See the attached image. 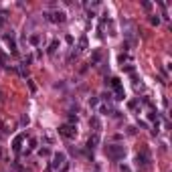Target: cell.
I'll list each match as a JSON object with an SVG mask.
<instances>
[{
    "mask_svg": "<svg viewBox=\"0 0 172 172\" xmlns=\"http://www.w3.org/2000/svg\"><path fill=\"white\" fill-rule=\"evenodd\" d=\"M6 16H8V12H6V10H0V25H4V23H6Z\"/></svg>",
    "mask_w": 172,
    "mask_h": 172,
    "instance_id": "obj_14",
    "label": "cell"
},
{
    "mask_svg": "<svg viewBox=\"0 0 172 172\" xmlns=\"http://www.w3.org/2000/svg\"><path fill=\"white\" fill-rule=\"evenodd\" d=\"M126 61H130V57H128V55H124V53H122V55H120V63H122V65H124Z\"/></svg>",
    "mask_w": 172,
    "mask_h": 172,
    "instance_id": "obj_19",
    "label": "cell"
},
{
    "mask_svg": "<svg viewBox=\"0 0 172 172\" xmlns=\"http://www.w3.org/2000/svg\"><path fill=\"white\" fill-rule=\"evenodd\" d=\"M99 142H101L99 134H93V136H89V140H87V148H89V150H93L95 146H99Z\"/></svg>",
    "mask_w": 172,
    "mask_h": 172,
    "instance_id": "obj_8",
    "label": "cell"
},
{
    "mask_svg": "<svg viewBox=\"0 0 172 172\" xmlns=\"http://www.w3.org/2000/svg\"><path fill=\"white\" fill-rule=\"evenodd\" d=\"M31 43H33V45H39V43H41V35H33L31 37Z\"/></svg>",
    "mask_w": 172,
    "mask_h": 172,
    "instance_id": "obj_15",
    "label": "cell"
},
{
    "mask_svg": "<svg viewBox=\"0 0 172 172\" xmlns=\"http://www.w3.org/2000/svg\"><path fill=\"white\" fill-rule=\"evenodd\" d=\"M14 168H16V172H27V170H25V168H23V166H20V164H18V162H14Z\"/></svg>",
    "mask_w": 172,
    "mask_h": 172,
    "instance_id": "obj_24",
    "label": "cell"
},
{
    "mask_svg": "<svg viewBox=\"0 0 172 172\" xmlns=\"http://www.w3.org/2000/svg\"><path fill=\"white\" fill-rule=\"evenodd\" d=\"M25 138H27V134H18L14 138V142H12V150H14V152H20V144L25 142Z\"/></svg>",
    "mask_w": 172,
    "mask_h": 172,
    "instance_id": "obj_7",
    "label": "cell"
},
{
    "mask_svg": "<svg viewBox=\"0 0 172 172\" xmlns=\"http://www.w3.org/2000/svg\"><path fill=\"white\" fill-rule=\"evenodd\" d=\"M59 134H61L63 138H67V140H73V138L77 136V128H75L73 124H63V126L59 128Z\"/></svg>",
    "mask_w": 172,
    "mask_h": 172,
    "instance_id": "obj_3",
    "label": "cell"
},
{
    "mask_svg": "<svg viewBox=\"0 0 172 172\" xmlns=\"http://www.w3.org/2000/svg\"><path fill=\"white\" fill-rule=\"evenodd\" d=\"M136 105H138V99H132L130 103H128V107H130V110H134V107H136Z\"/></svg>",
    "mask_w": 172,
    "mask_h": 172,
    "instance_id": "obj_23",
    "label": "cell"
},
{
    "mask_svg": "<svg viewBox=\"0 0 172 172\" xmlns=\"http://www.w3.org/2000/svg\"><path fill=\"white\" fill-rule=\"evenodd\" d=\"M0 156H2V152H0Z\"/></svg>",
    "mask_w": 172,
    "mask_h": 172,
    "instance_id": "obj_29",
    "label": "cell"
},
{
    "mask_svg": "<svg viewBox=\"0 0 172 172\" xmlns=\"http://www.w3.org/2000/svg\"><path fill=\"white\" fill-rule=\"evenodd\" d=\"M49 166H51V170H59V172H65V170L69 168L67 158H65V154H63V152H57V154L53 156V162H51Z\"/></svg>",
    "mask_w": 172,
    "mask_h": 172,
    "instance_id": "obj_2",
    "label": "cell"
},
{
    "mask_svg": "<svg viewBox=\"0 0 172 172\" xmlns=\"http://www.w3.org/2000/svg\"><path fill=\"white\" fill-rule=\"evenodd\" d=\"M29 63H33V55H27L25 61H23V65H29Z\"/></svg>",
    "mask_w": 172,
    "mask_h": 172,
    "instance_id": "obj_20",
    "label": "cell"
},
{
    "mask_svg": "<svg viewBox=\"0 0 172 172\" xmlns=\"http://www.w3.org/2000/svg\"><path fill=\"white\" fill-rule=\"evenodd\" d=\"M99 61H101V51H95L93 57H91V63H89V65H95V63H99Z\"/></svg>",
    "mask_w": 172,
    "mask_h": 172,
    "instance_id": "obj_13",
    "label": "cell"
},
{
    "mask_svg": "<svg viewBox=\"0 0 172 172\" xmlns=\"http://www.w3.org/2000/svg\"><path fill=\"white\" fill-rule=\"evenodd\" d=\"M39 156H49V148H41L39 150Z\"/></svg>",
    "mask_w": 172,
    "mask_h": 172,
    "instance_id": "obj_17",
    "label": "cell"
},
{
    "mask_svg": "<svg viewBox=\"0 0 172 172\" xmlns=\"http://www.w3.org/2000/svg\"><path fill=\"white\" fill-rule=\"evenodd\" d=\"M35 148H37V140L31 138V146H29V150H35Z\"/></svg>",
    "mask_w": 172,
    "mask_h": 172,
    "instance_id": "obj_26",
    "label": "cell"
},
{
    "mask_svg": "<svg viewBox=\"0 0 172 172\" xmlns=\"http://www.w3.org/2000/svg\"><path fill=\"white\" fill-rule=\"evenodd\" d=\"M89 126H91V128H95V134L101 130V122H99L95 116H93V118H89Z\"/></svg>",
    "mask_w": 172,
    "mask_h": 172,
    "instance_id": "obj_10",
    "label": "cell"
},
{
    "mask_svg": "<svg viewBox=\"0 0 172 172\" xmlns=\"http://www.w3.org/2000/svg\"><path fill=\"white\" fill-rule=\"evenodd\" d=\"M99 112H101V114H110V107H107V105H101Z\"/></svg>",
    "mask_w": 172,
    "mask_h": 172,
    "instance_id": "obj_25",
    "label": "cell"
},
{
    "mask_svg": "<svg viewBox=\"0 0 172 172\" xmlns=\"http://www.w3.org/2000/svg\"><path fill=\"white\" fill-rule=\"evenodd\" d=\"M95 172H99V166H97V168H95Z\"/></svg>",
    "mask_w": 172,
    "mask_h": 172,
    "instance_id": "obj_28",
    "label": "cell"
},
{
    "mask_svg": "<svg viewBox=\"0 0 172 172\" xmlns=\"http://www.w3.org/2000/svg\"><path fill=\"white\" fill-rule=\"evenodd\" d=\"M114 93H116V99H118V101H122V99L126 97V91H124L122 85H120V87H114Z\"/></svg>",
    "mask_w": 172,
    "mask_h": 172,
    "instance_id": "obj_11",
    "label": "cell"
},
{
    "mask_svg": "<svg viewBox=\"0 0 172 172\" xmlns=\"http://www.w3.org/2000/svg\"><path fill=\"white\" fill-rule=\"evenodd\" d=\"M124 71H128V73H134V65H132V63H128V65L126 67H122Z\"/></svg>",
    "mask_w": 172,
    "mask_h": 172,
    "instance_id": "obj_16",
    "label": "cell"
},
{
    "mask_svg": "<svg viewBox=\"0 0 172 172\" xmlns=\"http://www.w3.org/2000/svg\"><path fill=\"white\" fill-rule=\"evenodd\" d=\"M83 51H87V37H85V35H81L79 45H77V53H83Z\"/></svg>",
    "mask_w": 172,
    "mask_h": 172,
    "instance_id": "obj_9",
    "label": "cell"
},
{
    "mask_svg": "<svg viewBox=\"0 0 172 172\" xmlns=\"http://www.w3.org/2000/svg\"><path fill=\"white\" fill-rule=\"evenodd\" d=\"M150 23H152V25H160V16H152V18H150Z\"/></svg>",
    "mask_w": 172,
    "mask_h": 172,
    "instance_id": "obj_21",
    "label": "cell"
},
{
    "mask_svg": "<svg viewBox=\"0 0 172 172\" xmlns=\"http://www.w3.org/2000/svg\"><path fill=\"white\" fill-rule=\"evenodd\" d=\"M105 154L112 160H122L126 156V148L120 146V144H110V146H105Z\"/></svg>",
    "mask_w": 172,
    "mask_h": 172,
    "instance_id": "obj_1",
    "label": "cell"
},
{
    "mask_svg": "<svg viewBox=\"0 0 172 172\" xmlns=\"http://www.w3.org/2000/svg\"><path fill=\"white\" fill-rule=\"evenodd\" d=\"M150 162H152V156H150L148 150H142V152L136 156V164H138V168H146V166H150Z\"/></svg>",
    "mask_w": 172,
    "mask_h": 172,
    "instance_id": "obj_4",
    "label": "cell"
},
{
    "mask_svg": "<svg viewBox=\"0 0 172 172\" xmlns=\"http://www.w3.org/2000/svg\"><path fill=\"white\" fill-rule=\"evenodd\" d=\"M4 41L8 43L10 51H12V53L16 55V53H18V47H16V41H14V35H12V33H6V35H4Z\"/></svg>",
    "mask_w": 172,
    "mask_h": 172,
    "instance_id": "obj_6",
    "label": "cell"
},
{
    "mask_svg": "<svg viewBox=\"0 0 172 172\" xmlns=\"http://www.w3.org/2000/svg\"><path fill=\"white\" fill-rule=\"evenodd\" d=\"M57 47H59V41L55 39V41H51V45H49V49H47V53H49V55H55V51H57Z\"/></svg>",
    "mask_w": 172,
    "mask_h": 172,
    "instance_id": "obj_12",
    "label": "cell"
},
{
    "mask_svg": "<svg viewBox=\"0 0 172 172\" xmlns=\"http://www.w3.org/2000/svg\"><path fill=\"white\" fill-rule=\"evenodd\" d=\"M27 83H29V87H31V91H37V85L31 81V79H27Z\"/></svg>",
    "mask_w": 172,
    "mask_h": 172,
    "instance_id": "obj_22",
    "label": "cell"
},
{
    "mask_svg": "<svg viewBox=\"0 0 172 172\" xmlns=\"http://www.w3.org/2000/svg\"><path fill=\"white\" fill-rule=\"evenodd\" d=\"M97 103H99V99H97V97H89V105H91V107H95Z\"/></svg>",
    "mask_w": 172,
    "mask_h": 172,
    "instance_id": "obj_18",
    "label": "cell"
},
{
    "mask_svg": "<svg viewBox=\"0 0 172 172\" xmlns=\"http://www.w3.org/2000/svg\"><path fill=\"white\" fill-rule=\"evenodd\" d=\"M45 18L49 20V23H65L67 14L63 10H55V12H45Z\"/></svg>",
    "mask_w": 172,
    "mask_h": 172,
    "instance_id": "obj_5",
    "label": "cell"
},
{
    "mask_svg": "<svg viewBox=\"0 0 172 172\" xmlns=\"http://www.w3.org/2000/svg\"><path fill=\"white\" fill-rule=\"evenodd\" d=\"M20 124H23V126H29V118H27V116H25V118H23V120H20Z\"/></svg>",
    "mask_w": 172,
    "mask_h": 172,
    "instance_id": "obj_27",
    "label": "cell"
}]
</instances>
